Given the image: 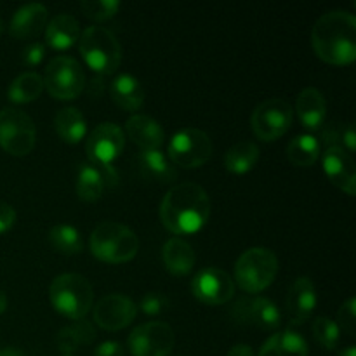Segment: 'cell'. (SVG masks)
Instances as JSON below:
<instances>
[{"instance_id": "obj_1", "label": "cell", "mask_w": 356, "mask_h": 356, "mask_svg": "<svg viewBox=\"0 0 356 356\" xmlns=\"http://www.w3.org/2000/svg\"><path fill=\"white\" fill-rule=\"evenodd\" d=\"M211 216V200L200 184L179 183L170 188L160 204V221L174 235L200 232Z\"/></svg>"}, {"instance_id": "obj_2", "label": "cell", "mask_w": 356, "mask_h": 356, "mask_svg": "<svg viewBox=\"0 0 356 356\" xmlns=\"http://www.w3.org/2000/svg\"><path fill=\"white\" fill-rule=\"evenodd\" d=\"M312 45L329 65H351L356 59V17L348 10L323 14L312 30Z\"/></svg>"}, {"instance_id": "obj_3", "label": "cell", "mask_w": 356, "mask_h": 356, "mask_svg": "<svg viewBox=\"0 0 356 356\" xmlns=\"http://www.w3.org/2000/svg\"><path fill=\"white\" fill-rule=\"evenodd\" d=\"M90 254L108 264H122L134 259L139 250V238L132 229L120 222H101L89 238Z\"/></svg>"}, {"instance_id": "obj_4", "label": "cell", "mask_w": 356, "mask_h": 356, "mask_svg": "<svg viewBox=\"0 0 356 356\" xmlns=\"http://www.w3.org/2000/svg\"><path fill=\"white\" fill-rule=\"evenodd\" d=\"M49 299L59 315L70 320L86 318L94 302L92 285L86 277L76 273H63L52 280Z\"/></svg>"}, {"instance_id": "obj_5", "label": "cell", "mask_w": 356, "mask_h": 356, "mask_svg": "<svg viewBox=\"0 0 356 356\" xmlns=\"http://www.w3.org/2000/svg\"><path fill=\"white\" fill-rule=\"evenodd\" d=\"M79 49L87 66L101 75H111L122 63L120 42L103 26L86 28L80 33Z\"/></svg>"}, {"instance_id": "obj_6", "label": "cell", "mask_w": 356, "mask_h": 356, "mask_svg": "<svg viewBox=\"0 0 356 356\" xmlns=\"http://www.w3.org/2000/svg\"><path fill=\"white\" fill-rule=\"evenodd\" d=\"M278 273V257L266 247H252L238 257L235 280L243 292L257 294L273 284Z\"/></svg>"}, {"instance_id": "obj_7", "label": "cell", "mask_w": 356, "mask_h": 356, "mask_svg": "<svg viewBox=\"0 0 356 356\" xmlns=\"http://www.w3.org/2000/svg\"><path fill=\"white\" fill-rule=\"evenodd\" d=\"M44 87L56 99L72 101L82 94L86 75L79 61L68 56H58L45 68Z\"/></svg>"}, {"instance_id": "obj_8", "label": "cell", "mask_w": 356, "mask_h": 356, "mask_svg": "<svg viewBox=\"0 0 356 356\" xmlns=\"http://www.w3.org/2000/svg\"><path fill=\"white\" fill-rule=\"evenodd\" d=\"M37 131L24 111L16 108L0 110V146L13 156H26L35 148Z\"/></svg>"}, {"instance_id": "obj_9", "label": "cell", "mask_w": 356, "mask_h": 356, "mask_svg": "<svg viewBox=\"0 0 356 356\" xmlns=\"http://www.w3.org/2000/svg\"><path fill=\"white\" fill-rule=\"evenodd\" d=\"M167 153L174 165L183 169H197L207 163L212 156V141L207 132L188 127L172 136Z\"/></svg>"}, {"instance_id": "obj_10", "label": "cell", "mask_w": 356, "mask_h": 356, "mask_svg": "<svg viewBox=\"0 0 356 356\" xmlns=\"http://www.w3.org/2000/svg\"><path fill=\"white\" fill-rule=\"evenodd\" d=\"M292 118H294V110L291 104L280 97H271L256 106L250 117V125L256 138L270 143L280 139L291 129Z\"/></svg>"}, {"instance_id": "obj_11", "label": "cell", "mask_w": 356, "mask_h": 356, "mask_svg": "<svg viewBox=\"0 0 356 356\" xmlns=\"http://www.w3.org/2000/svg\"><path fill=\"white\" fill-rule=\"evenodd\" d=\"M127 343L134 356H169L176 336L165 322H148L136 327Z\"/></svg>"}, {"instance_id": "obj_12", "label": "cell", "mask_w": 356, "mask_h": 356, "mask_svg": "<svg viewBox=\"0 0 356 356\" xmlns=\"http://www.w3.org/2000/svg\"><path fill=\"white\" fill-rule=\"evenodd\" d=\"M125 146L124 131L113 122L96 125L87 138L86 152L89 163L94 165H113Z\"/></svg>"}, {"instance_id": "obj_13", "label": "cell", "mask_w": 356, "mask_h": 356, "mask_svg": "<svg viewBox=\"0 0 356 356\" xmlns=\"http://www.w3.org/2000/svg\"><path fill=\"white\" fill-rule=\"evenodd\" d=\"M191 292L204 305H226L235 296V282L221 268L209 266L195 275L191 280Z\"/></svg>"}, {"instance_id": "obj_14", "label": "cell", "mask_w": 356, "mask_h": 356, "mask_svg": "<svg viewBox=\"0 0 356 356\" xmlns=\"http://www.w3.org/2000/svg\"><path fill=\"white\" fill-rule=\"evenodd\" d=\"M232 315L236 322L259 327L264 330H275L280 327L282 315L278 306L268 298H243L235 302Z\"/></svg>"}, {"instance_id": "obj_15", "label": "cell", "mask_w": 356, "mask_h": 356, "mask_svg": "<svg viewBox=\"0 0 356 356\" xmlns=\"http://www.w3.org/2000/svg\"><path fill=\"white\" fill-rule=\"evenodd\" d=\"M138 315V306L129 298L122 294H110L104 296L96 306H94V322L104 330L125 329L134 322Z\"/></svg>"}, {"instance_id": "obj_16", "label": "cell", "mask_w": 356, "mask_h": 356, "mask_svg": "<svg viewBox=\"0 0 356 356\" xmlns=\"http://www.w3.org/2000/svg\"><path fill=\"white\" fill-rule=\"evenodd\" d=\"M322 165L334 186L350 197L356 195V167L350 153L344 152L341 146H329L322 153Z\"/></svg>"}, {"instance_id": "obj_17", "label": "cell", "mask_w": 356, "mask_h": 356, "mask_svg": "<svg viewBox=\"0 0 356 356\" xmlns=\"http://www.w3.org/2000/svg\"><path fill=\"white\" fill-rule=\"evenodd\" d=\"M316 308V289L308 277H299L285 298V309L292 325H301Z\"/></svg>"}, {"instance_id": "obj_18", "label": "cell", "mask_w": 356, "mask_h": 356, "mask_svg": "<svg viewBox=\"0 0 356 356\" xmlns=\"http://www.w3.org/2000/svg\"><path fill=\"white\" fill-rule=\"evenodd\" d=\"M125 131H127L129 139L134 145H138L141 152L160 149V146L163 145V139H165L162 125L148 115H132L125 122Z\"/></svg>"}, {"instance_id": "obj_19", "label": "cell", "mask_w": 356, "mask_h": 356, "mask_svg": "<svg viewBox=\"0 0 356 356\" xmlns=\"http://www.w3.org/2000/svg\"><path fill=\"white\" fill-rule=\"evenodd\" d=\"M45 24H47V7L42 3H28L14 13L9 31L13 37L24 40V38L37 37Z\"/></svg>"}, {"instance_id": "obj_20", "label": "cell", "mask_w": 356, "mask_h": 356, "mask_svg": "<svg viewBox=\"0 0 356 356\" xmlns=\"http://www.w3.org/2000/svg\"><path fill=\"white\" fill-rule=\"evenodd\" d=\"M296 111H298L299 122L308 131H318L327 118V101L325 96L315 87L301 90L296 101Z\"/></svg>"}, {"instance_id": "obj_21", "label": "cell", "mask_w": 356, "mask_h": 356, "mask_svg": "<svg viewBox=\"0 0 356 356\" xmlns=\"http://www.w3.org/2000/svg\"><path fill=\"white\" fill-rule=\"evenodd\" d=\"M80 23L72 14H58L45 26V42L56 51H65L80 40Z\"/></svg>"}, {"instance_id": "obj_22", "label": "cell", "mask_w": 356, "mask_h": 356, "mask_svg": "<svg viewBox=\"0 0 356 356\" xmlns=\"http://www.w3.org/2000/svg\"><path fill=\"white\" fill-rule=\"evenodd\" d=\"M162 259L165 264L167 271L174 277H184L190 273L195 266V250L193 247L183 238H174L167 240L165 245L162 249Z\"/></svg>"}, {"instance_id": "obj_23", "label": "cell", "mask_w": 356, "mask_h": 356, "mask_svg": "<svg viewBox=\"0 0 356 356\" xmlns=\"http://www.w3.org/2000/svg\"><path fill=\"white\" fill-rule=\"evenodd\" d=\"M111 99L125 111H138L145 103V89L132 75H120L110 86Z\"/></svg>"}, {"instance_id": "obj_24", "label": "cell", "mask_w": 356, "mask_h": 356, "mask_svg": "<svg viewBox=\"0 0 356 356\" xmlns=\"http://www.w3.org/2000/svg\"><path fill=\"white\" fill-rule=\"evenodd\" d=\"M259 356H308V343L294 330L277 332L264 343Z\"/></svg>"}, {"instance_id": "obj_25", "label": "cell", "mask_w": 356, "mask_h": 356, "mask_svg": "<svg viewBox=\"0 0 356 356\" xmlns=\"http://www.w3.org/2000/svg\"><path fill=\"white\" fill-rule=\"evenodd\" d=\"M54 127L59 138L68 145H76L87 134V122L79 108H61L54 117Z\"/></svg>"}, {"instance_id": "obj_26", "label": "cell", "mask_w": 356, "mask_h": 356, "mask_svg": "<svg viewBox=\"0 0 356 356\" xmlns=\"http://www.w3.org/2000/svg\"><path fill=\"white\" fill-rule=\"evenodd\" d=\"M138 165L143 176L152 181H156V183H172L177 177L176 170L170 165L169 159L160 149H149V152L139 153Z\"/></svg>"}, {"instance_id": "obj_27", "label": "cell", "mask_w": 356, "mask_h": 356, "mask_svg": "<svg viewBox=\"0 0 356 356\" xmlns=\"http://www.w3.org/2000/svg\"><path fill=\"white\" fill-rule=\"evenodd\" d=\"M94 339H96V329H94L92 323L87 322L86 318H82L76 320L73 325L65 327V329L59 330L56 344H58L59 351L68 355L80 350V348L89 346Z\"/></svg>"}, {"instance_id": "obj_28", "label": "cell", "mask_w": 356, "mask_h": 356, "mask_svg": "<svg viewBox=\"0 0 356 356\" xmlns=\"http://www.w3.org/2000/svg\"><path fill=\"white\" fill-rule=\"evenodd\" d=\"M259 146L252 141H240L233 145L225 155V167L232 174H247L259 162Z\"/></svg>"}, {"instance_id": "obj_29", "label": "cell", "mask_w": 356, "mask_h": 356, "mask_svg": "<svg viewBox=\"0 0 356 356\" xmlns=\"http://www.w3.org/2000/svg\"><path fill=\"white\" fill-rule=\"evenodd\" d=\"M42 90H44V79L38 73L26 72L13 80L7 90V97L16 104H26L40 97Z\"/></svg>"}, {"instance_id": "obj_30", "label": "cell", "mask_w": 356, "mask_h": 356, "mask_svg": "<svg viewBox=\"0 0 356 356\" xmlns=\"http://www.w3.org/2000/svg\"><path fill=\"white\" fill-rule=\"evenodd\" d=\"M289 162L298 167H312L320 156V143L315 136L301 134L291 139L287 145Z\"/></svg>"}, {"instance_id": "obj_31", "label": "cell", "mask_w": 356, "mask_h": 356, "mask_svg": "<svg viewBox=\"0 0 356 356\" xmlns=\"http://www.w3.org/2000/svg\"><path fill=\"white\" fill-rule=\"evenodd\" d=\"M49 242L65 256H76L83 250V240L79 229L70 225H56L49 232Z\"/></svg>"}, {"instance_id": "obj_32", "label": "cell", "mask_w": 356, "mask_h": 356, "mask_svg": "<svg viewBox=\"0 0 356 356\" xmlns=\"http://www.w3.org/2000/svg\"><path fill=\"white\" fill-rule=\"evenodd\" d=\"M104 183L99 172L89 162L82 163L76 174V195L83 202L99 200L104 191Z\"/></svg>"}, {"instance_id": "obj_33", "label": "cell", "mask_w": 356, "mask_h": 356, "mask_svg": "<svg viewBox=\"0 0 356 356\" xmlns=\"http://www.w3.org/2000/svg\"><path fill=\"white\" fill-rule=\"evenodd\" d=\"M339 327L334 320L327 318V316H318L313 322V336L318 341V344L325 350H336L339 344Z\"/></svg>"}, {"instance_id": "obj_34", "label": "cell", "mask_w": 356, "mask_h": 356, "mask_svg": "<svg viewBox=\"0 0 356 356\" xmlns=\"http://www.w3.org/2000/svg\"><path fill=\"white\" fill-rule=\"evenodd\" d=\"M80 7L87 17H92L96 21H106L118 13L120 2L118 0H83Z\"/></svg>"}, {"instance_id": "obj_35", "label": "cell", "mask_w": 356, "mask_h": 356, "mask_svg": "<svg viewBox=\"0 0 356 356\" xmlns=\"http://www.w3.org/2000/svg\"><path fill=\"white\" fill-rule=\"evenodd\" d=\"M337 327H339V330L343 329L344 332L348 334V336H355L356 332V299L355 298H350L346 302H344L343 306H341V309L337 312Z\"/></svg>"}, {"instance_id": "obj_36", "label": "cell", "mask_w": 356, "mask_h": 356, "mask_svg": "<svg viewBox=\"0 0 356 356\" xmlns=\"http://www.w3.org/2000/svg\"><path fill=\"white\" fill-rule=\"evenodd\" d=\"M167 306H169V301H167L165 296L156 294V292H149V294H146L145 298L141 299L139 309H141L145 315L156 316V315H160V313L165 312Z\"/></svg>"}, {"instance_id": "obj_37", "label": "cell", "mask_w": 356, "mask_h": 356, "mask_svg": "<svg viewBox=\"0 0 356 356\" xmlns=\"http://www.w3.org/2000/svg\"><path fill=\"white\" fill-rule=\"evenodd\" d=\"M45 56V45L40 44V42H31L26 47L23 49V54H21V59L26 66H37L40 65L42 59Z\"/></svg>"}, {"instance_id": "obj_38", "label": "cell", "mask_w": 356, "mask_h": 356, "mask_svg": "<svg viewBox=\"0 0 356 356\" xmlns=\"http://www.w3.org/2000/svg\"><path fill=\"white\" fill-rule=\"evenodd\" d=\"M16 222V211L6 202H0V235L9 232Z\"/></svg>"}, {"instance_id": "obj_39", "label": "cell", "mask_w": 356, "mask_h": 356, "mask_svg": "<svg viewBox=\"0 0 356 356\" xmlns=\"http://www.w3.org/2000/svg\"><path fill=\"white\" fill-rule=\"evenodd\" d=\"M94 356H125L124 346L117 341H106L101 343L94 351Z\"/></svg>"}, {"instance_id": "obj_40", "label": "cell", "mask_w": 356, "mask_h": 356, "mask_svg": "<svg viewBox=\"0 0 356 356\" xmlns=\"http://www.w3.org/2000/svg\"><path fill=\"white\" fill-rule=\"evenodd\" d=\"M341 141H343V146L346 149L344 152H348L351 155V153H355L356 149V132H355V127L351 124H348L346 127H344L343 134H341Z\"/></svg>"}, {"instance_id": "obj_41", "label": "cell", "mask_w": 356, "mask_h": 356, "mask_svg": "<svg viewBox=\"0 0 356 356\" xmlns=\"http://www.w3.org/2000/svg\"><path fill=\"white\" fill-rule=\"evenodd\" d=\"M226 356H254V351L249 344H236L228 351Z\"/></svg>"}, {"instance_id": "obj_42", "label": "cell", "mask_w": 356, "mask_h": 356, "mask_svg": "<svg viewBox=\"0 0 356 356\" xmlns=\"http://www.w3.org/2000/svg\"><path fill=\"white\" fill-rule=\"evenodd\" d=\"M0 356H26V355H24L21 350H17V348H6V350H2Z\"/></svg>"}, {"instance_id": "obj_43", "label": "cell", "mask_w": 356, "mask_h": 356, "mask_svg": "<svg viewBox=\"0 0 356 356\" xmlns=\"http://www.w3.org/2000/svg\"><path fill=\"white\" fill-rule=\"evenodd\" d=\"M7 309V296L0 291V315Z\"/></svg>"}, {"instance_id": "obj_44", "label": "cell", "mask_w": 356, "mask_h": 356, "mask_svg": "<svg viewBox=\"0 0 356 356\" xmlns=\"http://www.w3.org/2000/svg\"><path fill=\"white\" fill-rule=\"evenodd\" d=\"M339 356H356V348L355 346H348L346 350L341 351Z\"/></svg>"}, {"instance_id": "obj_45", "label": "cell", "mask_w": 356, "mask_h": 356, "mask_svg": "<svg viewBox=\"0 0 356 356\" xmlns=\"http://www.w3.org/2000/svg\"><path fill=\"white\" fill-rule=\"evenodd\" d=\"M2 31H3V21L0 19V33H2Z\"/></svg>"}, {"instance_id": "obj_46", "label": "cell", "mask_w": 356, "mask_h": 356, "mask_svg": "<svg viewBox=\"0 0 356 356\" xmlns=\"http://www.w3.org/2000/svg\"><path fill=\"white\" fill-rule=\"evenodd\" d=\"M0 353H2V350H0Z\"/></svg>"}]
</instances>
